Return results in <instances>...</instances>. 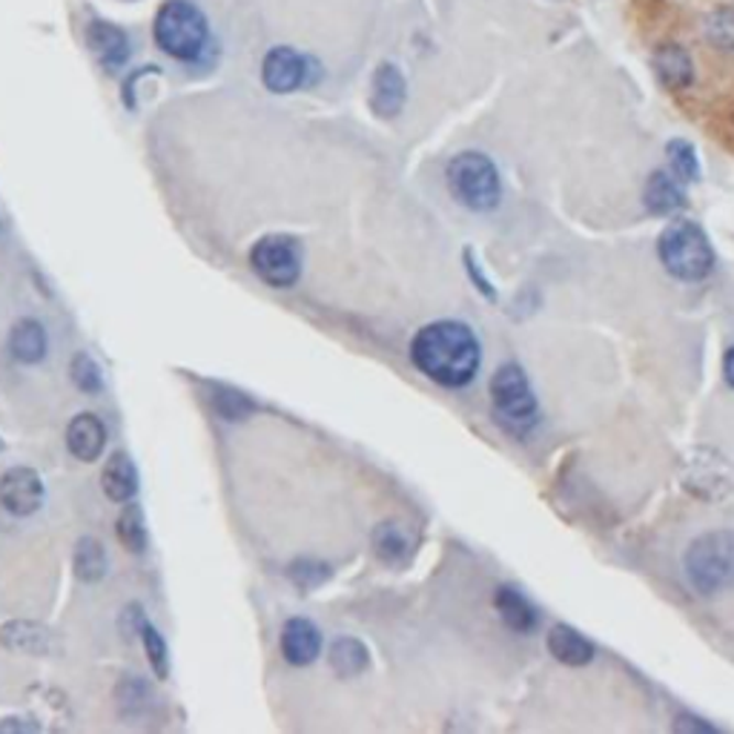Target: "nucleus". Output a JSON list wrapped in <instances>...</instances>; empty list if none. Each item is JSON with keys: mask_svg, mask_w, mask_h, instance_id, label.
Listing matches in <instances>:
<instances>
[{"mask_svg": "<svg viewBox=\"0 0 734 734\" xmlns=\"http://www.w3.org/2000/svg\"><path fill=\"white\" fill-rule=\"evenodd\" d=\"M410 359L437 385L465 387L480 371V339L462 321H434L416 333L414 344H410Z\"/></svg>", "mask_w": 734, "mask_h": 734, "instance_id": "1", "label": "nucleus"}, {"mask_svg": "<svg viewBox=\"0 0 734 734\" xmlns=\"http://www.w3.org/2000/svg\"><path fill=\"white\" fill-rule=\"evenodd\" d=\"M683 568L700 594L714 596L734 589V532H712L694 539Z\"/></svg>", "mask_w": 734, "mask_h": 734, "instance_id": "2", "label": "nucleus"}, {"mask_svg": "<svg viewBox=\"0 0 734 734\" xmlns=\"http://www.w3.org/2000/svg\"><path fill=\"white\" fill-rule=\"evenodd\" d=\"M155 44L175 61H196L207 44V18L189 0H167L155 15Z\"/></svg>", "mask_w": 734, "mask_h": 734, "instance_id": "3", "label": "nucleus"}, {"mask_svg": "<svg viewBox=\"0 0 734 734\" xmlns=\"http://www.w3.org/2000/svg\"><path fill=\"white\" fill-rule=\"evenodd\" d=\"M448 187L473 212H491L500 207L502 182L500 169L487 155L482 153H459L448 164Z\"/></svg>", "mask_w": 734, "mask_h": 734, "instance_id": "4", "label": "nucleus"}, {"mask_svg": "<svg viewBox=\"0 0 734 734\" xmlns=\"http://www.w3.org/2000/svg\"><path fill=\"white\" fill-rule=\"evenodd\" d=\"M660 262L680 282H703L714 267L712 241L698 224H671L660 235Z\"/></svg>", "mask_w": 734, "mask_h": 734, "instance_id": "5", "label": "nucleus"}, {"mask_svg": "<svg viewBox=\"0 0 734 734\" xmlns=\"http://www.w3.org/2000/svg\"><path fill=\"white\" fill-rule=\"evenodd\" d=\"M491 402H494L496 416L502 425L516 434L534 430L539 419L537 396L532 391V382L523 373L519 364H502L491 379Z\"/></svg>", "mask_w": 734, "mask_h": 734, "instance_id": "6", "label": "nucleus"}, {"mask_svg": "<svg viewBox=\"0 0 734 734\" xmlns=\"http://www.w3.org/2000/svg\"><path fill=\"white\" fill-rule=\"evenodd\" d=\"M302 244L291 235H264L250 250V267L270 287H293L302 276Z\"/></svg>", "mask_w": 734, "mask_h": 734, "instance_id": "7", "label": "nucleus"}, {"mask_svg": "<svg viewBox=\"0 0 734 734\" xmlns=\"http://www.w3.org/2000/svg\"><path fill=\"white\" fill-rule=\"evenodd\" d=\"M44 500V480H41L37 471H32V468H9V471L0 476V505L12 516H32L35 511H41Z\"/></svg>", "mask_w": 734, "mask_h": 734, "instance_id": "8", "label": "nucleus"}, {"mask_svg": "<svg viewBox=\"0 0 734 734\" xmlns=\"http://www.w3.org/2000/svg\"><path fill=\"white\" fill-rule=\"evenodd\" d=\"M262 80L270 92L284 95L307 84V58H302L291 46H273L264 55Z\"/></svg>", "mask_w": 734, "mask_h": 734, "instance_id": "9", "label": "nucleus"}, {"mask_svg": "<svg viewBox=\"0 0 734 734\" xmlns=\"http://www.w3.org/2000/svg\"><path fill=\"white\" fill-rule=\"evenodd\" d=\"M282 655L291 666L305 669L321 655V632L307 617H291L282 628Z\"/></svg>", "mask_w": 734, "mask_h": 734, "instance_id": "10", "label": "nucleus"}, {"mask_svg": "<svg viewBox=\"0 0 734 734\" xmlns=\"http://www.w3.org/2000/svg\"><path fill=\"white\" fill-rule=\"evenodd\" d=\"M87 44L95 58H98V64H101L103 69H110V73L121 69V66L127 64V58H130V37H127V32L121 30V26H116V23H89Z\"/></svg>", "mask_w": 734, "mask_h": 734, "instance_id": "11", "label": "nucleus"}, {"mask_svg": "<svg viewBox=\"0 0 734 734\" xmlns=\"http://www.w3.org/2000/svg\"><path fill=\"white\" fill-rule=\"evenodd\" d=\"M407 98V84L405 75L399 73V66L385 61V64L376 66L373 73V95H371V107L376 116L382 118H396L405 107Z\"/></svg>", "mask_w": 734, "mask_h": 734, "instance_id": "12", "label": "nucleus"}, {"mask_svg": "<svg viewBox=\"0 0 734 734\" xmlns=\"http://www.w3.org/2000/svg\"><path fill=\"white\" fill-rule=\"evenodd\" d=\"M66 448L80 462H95L107 448V428L95 414H78L66 425Z\"/></svg>", "mask_w": 734, "mask_h": 734, "instance_id": "13", "label": "nucleus"}, {"mask_svg": "<svg viewBox=\"0 0 734 734\" xmlns=\"http://www.w3.org/2000/svg\"><path fill=\"white\" fill-rule=\"evenodd\" d=\"M657 78L666 89L671 92H683L691 87L694 80V64H691V55L680 44H662L651 58Z\"/></svg>", "mask_w": 734, "mask_h": 734, "instance_id": "14", "label": "nucleus"}, {"mask_svg": "<svg viewBox=\"0 0 734 734\" xmlns=\"http://www.w3.org/2000/svg\"><path fill=\"white\" fill-rule=\"evenodd\" d=\"M46 350H50V336L37 319H21L9 333V353L21 364L44 362Z\"/></svg>", "mask_w": 734, "mask_h": 734, "instance_id": "15", "label": "nucleus"}, {"mask_svg": "<svg viewBox=\"0 0 734 734\" xmlns=\"http://www.w3.org/2000/svg\"><path fill=\"white\" fill-rule=\"evenodd\" d=\"M0 646L18 651V655H46L52 637L44 625H35L30 620H12L0 628Z\"/></svg>", "mask_w": 734, "mask_h": 734, "instance_id": "16", "label": "nucleus"}, {"mask_svg": "<svg viewBox=\"0 0 734 734\" xmlns=\"http://www.w3.org/2000/svg\"><path fill=\"white\" fill-rule=\"evenodd\" d=\"M494 605H496V611H500L502 623L508 625L511 632L532 634L539 625V614L532 605V600H528L525 594H519L516 589H511V585H505V589L496 591Z\"/></svg>", "mask_w": 734, "mask_h": 734, "instance_id": "17", "label": "nucleus"}, {"mask_svg": "<svg viewBox=\"0 0 734 734\" xmlns=\"http://www.w3.org/2000/svg\"><path fill=\"white\" fill-rule=\"evenodd\" d=\"M101 485H103V494L110 496L112 502H132V496H135V491H139V471H135V465H132V459L127 457V453H112L110 459H107V465H103V473H101Z\"/></svg>", "mask_w": 734, "mask_h": 734, "instance_id": "18", "label": "nucleus"}, {"mask_svg": "<svg viewBox=\"0 0 734 734\" xmlns=\"http://www.w3.org/2000/svg\"><path fill=\"white\" fill-rule=\"evenodd\" d=\"M548 651H551L562 666H589L594 660V646L589 637L568 628V625H554L548 634Z\"/></svg>", "mask_w": 734, "mask_h": 734, "instance_id": "19", "label": "nucleus"}, {"mask_svg": "<svg viewBox=\"0 0 734 734\" xmlns=\"http://www.w3.org/2000/svg\"><path fill=\"white\" fill-rule=\"evenodd\" d=\"M643 201H646V207L655 212V216H675V212H680L686 207V193L671 175L657 169V173L648 175Z\"/></svg>", "mask_w": 734, "mask_h": 734, "instance_id": "20", "label": "nucleus"}, {"mask_svg": "<svg viewBox=\"0 0 734 734\" xmlns=\"http://www.w3.org/2000/svg\"><path fill=\"white\" fill-rule=\"evenodd\" d=\"M330 666L339 677H357L362 675L368 666H371V655H368V648H364L362 640L357 637H339L333 640V648H330Z\"/></svg>", "mask_w": 734, "mask_h": 734, "instance_id": "21", "label": "nucleus"}, {"mask_svg": "<svg viewBox=\"0 0 734 734\" xmlns=\"http://www.w3.org/2000/svg\"><path fill=\"white\" fill-rule=\"evenodd\" d=\"M116 532H118V543H121L127 551L132 554L146 551V539H150V534H146L144 511H141L135 502H124V511L118 516Z\"/></svg>", "mask_w": 734, "mask_h": 734, "instance_id": "22", "label": "nucleus"}, {"mask_svg": "<svg viewBox=\"0 0 734 734\" xmlns=\"http://www.w3.org/2000/svg\"><path fill=\"white\" fill-rule=\"evenodd\" d=\"M75 574L84 582H98L107 574V551L95 537L78 539L75 546Z\"/></svg>", "mask_w": 734, "mask_h": 734, "instance_id": "23", "label": "nucleus"}, {"mask_svg": "<svg viewBox=\"0 0 734 734\" xmlns=\"http://www.w3.org/2000/svg\"><path fill=\"white\" fill-rule=\"evenodd\" d=\"M373 551L382 562L387 566H399L402 560L407 557L410 546H407V537L396 523H382L376 525V532H373Z\"/></svg>", "mask_w": 734, "mask_h": 734, "instance_id": "24", "label": "nucleus"}, {"mask_svg": "<svg viewBox=\"0 0 734 734\" xmlns=\"http://www.w3.org/2000/svg\"><path fill=\"white\" fill-rule=\"evenodd\" d=\"M116 700L121 714H146L150 712V703H153V691H150V686L141 677H127V680L118 683Z\"/></svg>", "mask_w": 734, "mask_h": 734, "instance_id": "25", "label": "nucleus"}, {"mask_svg": "<svg viewBox=\"0 0 734 734\" xmlns=\"http://www.w3.org/2000/svg\"><path fill=\"white\" fill-rule=\"evenodd\" d=\"M666 155H669L671 173L680 178V182H698L700 178V158L698 150L683 139H675L666 144Z\"/></svg>", "mask_w": 734, "mask_h": 734, "instance_id": "26", "label": "nucleus"}, {"mask_svg": "<svg viewBox=\"0 0 734 734\" xmlns=\"http://www.w3.org/2000/svg\"><path fill=\"white\" fill-rule=\"evenodd\" d=\"M141 640H144L146 660H150L153 671L161 677V680H167V675H169V648H167V640L161 637V632H158V628H155L153 623H150V620H146L144 628H141Z\"/></svg>", "mask_w": 734, "mask_h": 734, "instance_id": "27", "label": "nucleus"}, {"mask_svg": "<svg viewBox=\"0 0 734 734\" xmlns=\"http://www.w3.org/2000/svg\"><path fill=\"white\" fill-rule=\"evenodd\" d=\"M330 574H333V568L328 566V562L321 560H296L291 566V580L296 582L298 589L302 591H310L316 589V585H321V582H328Z\"/></svg>", "mask_w": 734, "mask_h": 734, "instance_id": "28", "label": "nucleus"}, {"mask_svg": "<svg viewBox=\"0 0 734 734\" xmlns=\"http://www.w3.org/2000/svg\"><path fill=\"white\" fill-rule=\"evenodd\" d=\"M69 376H73L75 387L84 393H98L103 387L101 368H98L95 359L87 357V353H75L73 368H69Z\"/></svg>", "mask_w": 734, "mask_h": 734, "instance_id": "29", "label": "nucleus"}, {"mask_svg": "<svg viewBox=\"0 0 734 734\" xmlns=\"http://www.w3.org/2000/svg\"><path fill=\"white\" fill-rule=\"evenodd\" d=\"M216 407L224 419H248L253 414V402L230 387H216Z\"/></svg>", "mask_w": 734, "mask_h": 734, "instance_id": "30", "label": "nucleus"}, {"mask_svg": "<svg viewBox=\"0 0 734 734\" xmlns=\"http://www.w3.org/2000/svg\"><path fill=\"white\" fill-rule=\"evenodd\" d=\"M146 617L144 611H141V605H127L124 614H121V634H124L127 640H132V637H141V628H144Z\"/></svg>", "mask_w": 734, "mask_h": 734, "instance_id": "31", "label": "nucleus"}, {"mask_svg": "<svg viewBox=\"0 0 734 734\" xmlns=\"http://www.w3.org/2000/svg\"><path fill=\"white\" fill-rule=\"evenodd\" d=\"M675 728H677V732H703V734L714 732L709 723H700V720H694V717H680L675 723Z\"/></svg>", "mask_w": 734, "mask_h": 734, "instance_id": "32", "label": "nucleus"}, {"mask_svg": "<svg viewBox=\"0 0 734 734\" xmlns=\"http://www.w3.org/2000/svg\"><path fill=\"white\" fill-rule=\"evenodd\" d=\"M0 732H37V723H23V720H3Z\"/></svg>", "mask_w": 734, "mask_h": 734, "instance_id": "33", "label": "nucleus"}, {"mask_svg": "<svg viewBox=\"0 0 734 734\" xmlns=\"http://www.w3.org/2000/svg\"><path fill=\"white\" fill-rule=\"evenodd\" d=\"M723 373H726V382L734 387V348L726 350V359H723Z\"/></svg>", "mask_w": 734, "mask_h": 734, "instance_id": "34", "label": "nucleus"}]
</instances>
